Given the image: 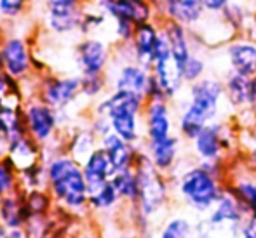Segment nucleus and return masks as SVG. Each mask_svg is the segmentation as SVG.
Listing matches in <instances>:
<instances>
[{
  "instance_id": "obj_1",
  "label": "nucleus",
  "mask_w": 256,
  "mask_h": 238,
  "mask_svg": "<svg viewBox=\"0 0 256 238\" xmlns=\"http://www.w3.org/2000/svg\"><path fill=\"white\" fill-rule=\"evenodd\" d=\"M176 132L185 143H190L212 120H218L226 106L225 84L216 75H206L185 87V96L174 101Z\"/></svg>"
},
{
  "instance_id": "obj_2",
  "label": "nucleus",
  "mask_w": 256,
  "mask_h": 238,
  "mask_svg": "<svg viewBox=\"0 0 256 238\" xmlns=\"http://www.w3.org/2000/svg\"><path fill=\"white\" fill-rule=\"evenodd\" d=\"M169 179L178 204L197 216L208 214L226 190L225 181L216 178L202 162L196 160L182 164Z\"/></svg>"
},
{
  "instance_id": "obj_3",
  "label": "nucleus",
  "mask_w": 256,
  "mask_h": 238,
  "mask_svg": "<svg viewBox=\"0 0 256 238\" xmlns=\"http://www.w3.org/2000/svg\"><path fill=\"white\" fill-rule=\"evenodd\" d=\"M146 99L140 94L128 91H112L110 94L100 101L96 113L110 118L112 132L124 141L143 146L145 131H143V108Z\"/></svg>"
},
{
  "instance_id": "obj_4",
  "label": "nucleus",
  "mask_w": 256,
  "mask_h": 238,
  "mask_svg": "<svg viewBox=\"0 0 256 238\" xmlns=\"http://www.w3.org/2000/svg\"><path fill=\"white\" fill-rule=\"evenodd\" d=\"M134 171L138 178V200L132 204V207L150 221H155L166 214L174 197L171 179L154 167L143 148L136 158Z\"/></svg>"
},
{
  "instance_id": "obj_5",
  "label": "nucleus",
  "mask_w": 256,
  "mask_h": 238,
  "mask_svg": "<svg viewBox=\"0 0 256 238\" xmlns=\"http://www.w3.org/2000/svg\"><path fill=\"white\" fill-rule=\"evenodd\" d=\"M190 153L196 162L232 160L242 151L240 129L234 120L218 118L208 125L188 143Z\"/></svg>"
},
{
  "instance_id": "obj_6",
  "label": "nucleus",
  "mask_w": 256,
  "mask_h": 238,
  "mask_svg": "<svg viewBox=\"0 0 256 238\" xmlns=\"http://www.w3.org/2000/svg\"><path fill=\"white\" fill-rule=\"evenodd\" d=\"M48 179L56 200L70 209H80L89 204V188L84 169L75 158H54L48 167Z\"/></svg>"
},
{
  "instance_id": "obj_7",
  "label": "nucleus",
  "mask_w": 256,
  "mask_h": 238,
  "mask_svg": "<svg viewBox=\"0 0 256 238\" xmlns=\"http://www.w3.org/2000/svg\"><path fill=\"white\" fill-rule=\"evenodd\" d=\"M152 75L157 78V82L162 85L168 99L172 101V103L183 94V91H185V87H186L185 80H183L182 68L178 66V63H176L174 57H172L169 44L164 38V35H162V31H160V38H158V44H157V50H155Z\"/></svg>"
},
{
  "instance_id": "obj_8",
  "label": "nucleus",
  "mask_w": 256,
  "mask_h": 238,
  "mask_svg": "<svg viewBox=\"0 0 256 238\" xmlns=\"http://www.w3.org/2000/svg\"><path fill=\"white\" fill-rule=\"evenodd\" d=\"M145 141H160L176 134V111L172 101H146L143 108Z\"/></svg>"
},
{
  "instance_id": "obj_9",
  "label": "nucleus",
  "mask_w": 256,
  "mask_h": 238,
  "mask_svg": "<svg viewBox=\"0 0 256 238\" xmlns=\"http://www.w3.org/2000/svg\"><path fill=\"white\" fill-rule=\"evenodd\" d=\"M183 143L185 141L176 132L160 141H145L142 148L154 167L171 178L183 164Z\"/></svg>"
},
{
  "instance_id": "obj_10",
  "label": "nucleus",
  "mask_w": 256,
  "mask_h": 238,
  "mask_svg": "<svg viewBox=\"0 0 256 238\" xmlns=\"http://www.w3.org/2000/svg\"><path fill=\"white\" fill-rule=\"evenodd\" d=\"M237 157L232 158V169H230L228 181H226V190L240 202V205L246 209L248 216L256 218V172L251 171L244 158L239 162Z\"/></svg>"
},
{
  "instance_id": "obj_11",
  "label": "nucleus",
  "mask_w": 256,
  "mask_h": 238,
  "mask_svg": "<svg viewBox=\"0 0 256 238\" xmlns=\"http://www.w3.org/2000/svg\"><path fill=\"white\" fill-rule=\"evenodd\" d=\"M96 7L114 21H129L132 24L157 19L150 0H96Z\"/></svg>"
},
{
  "instance_id": "obj_12",
  "label": "nucleus",
  "mask_w": 256,
  "mask_h": 238,
  "mask_svg": "<svg viewBox=\"0 0 256 238\" xmlns=\"http://www.w3.org/2000/svg\"><path fill=\"white\" fill-rule=\"evenodd\" d=\"M223 56L230 71L256 77V40L246 35H236L223 45Z\"/></svg>"
},
{
  "instance_id": "obj_13",
  "label": "nucleus",
  "mask_w": 256,
  "mask_h": 238,
  "mask_svg": "<svg viewBox=\"0 0 256 238\" xmlns=\"http://www.w3.org/2000/svg\"><path fill=\"white\" fill-rule=\"evenodd\" d=\"M117 70L112 80V87L115 91H128L132 94H140L145 97L146 87L152 78V70L142 66L134 59H117Z\"/></svg>"
},
{
  "instance_id": "obj_14",
  "label": "nucleus",
  "mask_w": 256,
  "mask_h": 238,
  "mask_svg": "<svg viewBox=\"0 0 256 238\" xmlns=\"http://www.w3.org/2000/svg\"><path fill=\"white\" fill-rule=\"evenodd\" d=\"M84 10L80 0H49L48 2V24L56 33H70L80 28Z\"/></svg>"
},
{
  "instance_id": "obj_15",
  "label": "nucleus",
  "mask_w": 256,
  "mask_h": 238,
  "mask_svg": "<svg viewBox=\"0 0 256 238\" xmlns=\"http://www.w3.org/2000/svg\"><path fill=\"white\" fill-rule=\"evenodd\" d=\"M223 84H225V99L226 106L234 113H242V111H253V77L236 73V71H225L223 75Z\"/></svg>"
},
{
  "instance_id": "obj_16",
  "label": "nucleus",
  "mask_w": 256,
  "mask_h": 238,
  "mask_svg": "<svg viewBox=\"0 0 256 238\" xmlns=\"http://www.w3.org/2000/svg\"><path fill=\"white\" fill-rule=\"evenodd\" d=\"M158 38H160V21L158 19L142 23L136 26L134 37L131 40L132 57H134L136 63L152 70Z\"/></svg>"
},
{
  "instance_id": "obj_17",
  "label": "nucleus",
  "mask_w": 256,
  "mask_h": 238,
  "mask_svg": "<svg viewBox=\"0 0 256 238\" xmlns=\"http://www.w3.org/2000/svg\"><path fill=\"white\" fill-rule=\"evenodd\" d=\"M160 31L166 40H168L174 61L178 63L180 68H183V64L186 63V59L192 56V52L197 47L194 31L171 19L160 21Z\"/></svg>"
},
{
  "instance_id": "obj_18",
  "label": "nucleus",
  "mask_w": 256,
  "mask_h": 238,
  "mask_svg": "<svg viewBox=\"0 0 256 238\" xmlns=\"http://www.w3.org/2000/svg\"><path fill=\"white\" fill-rule=\"evenodd\" d=\"M206 16L208 12L202 5V0H164L158 21L171 19L190 30H196Z\"/></svg>"
},
{
  "instance_id": "obj_19",
  "label": "nucleus",
  "mask_w": 256,
  "mask_h": 238,
  "mask_svg": "<svg viewBox=\"0 0 256 238\" xmlns=\"http://www.w3.org/2000/svg\"><path fill=\"white\" fill-rule=\"evenodd\" d=\"M77 63L82 75L103 73L110 64V47L100 38H86L77 45Z\"/></svg>"
},
{
  "instance_id": "obj_20",
  "label": "nucleus",
  "mask_w": 256,
  "mask_h": 238,
  "mask_svg": "<svg viewBox=\"0 0 256 238\" xmlns=\"http://www.w3.org/2000/svg\"><path fill=\"white\" fill-rule=\"evenodd\" d=\"M100 146L106 151L115 172L122 171V169L134 167L136 158H138V153L142 150V146H134V144L124 141L115 132H110L103 139H100Z\"/></svg>"
},
{
  "instance_id": "obj_21",
  "label": "nucleus",
  "mask_w": 256,
  "mask_h": 238,
  "mask_svg": "<svg viewBox=\"0 0 256 238\" xmlns=\"http://www.w3.org/2000/svg\"><path fill=\"white\" fill-rule=\"evenodd\" d=\"M80 94V77L51 78L44 87V103L54 110L68 106Z\"/></svg>"
},
{
  "instance_id": "obj_22",
  "label": "nucleus",
  "mask_w": 256,
  "mask_h": 238,
  "mask_svg": "<svg viewBox=\"0 0 256 238\" xmlns=\"http://www.w3.org/2000/svg\"><path fill=\"white\" fill-rule=\"evenodd\" d=\"M82 169H84V176H86V181H88L89 193L98 190L104 183H108L112 179V176L115 174L114 165H112L106 151H104L102 146L96 148V150L89 155L88 160L82 164Z\"/></svg>"
},
{
  "instance_id": "obj_23",
  "label": "nucleus",
  "mask_w": 256,
  "mask_h": 238,
  "mask_svg": "<svg viewBox=\"0 0 256 238\" xmlns=\"http://www.w3.org/2000/svg\"><path fill=\"white\" fill-rule=\"evenodd\" d=\"M2 61L4 68L12 77H21L30 68V50L24 40L21 38H7L2 45Z\"/></svg>"
},
{
  "instance_id": "obj_24",
  "label": "nucleus",
  "mask_w": 256,
  "mask_h": 238,
  "mask_svg": "<svg viewBox=\"0 0 256 238\" xmlns=\"http://www.w3.org/2000/svg\"><path fill=\"white\" fill-rule=\"evenodd\" d=\"M26 122L32 136L37 141H46L51 138L56 127V113L49 104H32L26 110Z\"/></svg>"
},
{
  "instance_id": "obj_25",
  "label": "nucleus",
  "mask_w": 256,
  "mask_h": 238,
  "mask_svg": "<svg viewBox=\"0 0 256 238\" xmlns=\"http://www.w3.org/2000/svg\"><path fill=\"white\" fill-rule=\"evenodd\" d=\"M242 225L228 221H212L208 216H199L194 228L197 238H240Z\"/></svg>"
},
{
  "instance_id": "obj_26",
  "label": "nucleus",
  "mask_w": 256,
  "mask_h": 238,
  "mask_svg": "<svg viewBox=\"0 0 256 238\" xmlns=\"http://www.w3.org/2000/svg\"><path fill=\"white\" fill-rule=\"evenodd\" d=\"M251 2L250 0H232L220 14L222 19L230 26L236 35H242L251 21Z\"/></svg>"
},
{
  "instance_id": "obj_27",
  "label": "nucleus",
  "mask_w": 256,
  "mask_h": 238,
  "mask_svg": "<svg viewBox=\"0 0 256 238\" xmlns=\"http://www.w3.org/2000/svg\"><path fill=\"white\" fill-rule=\"evenodd\" d=\"M194 228L196 221H192L190 216L176 212L164 219L155 238H192Z\"/></svg>"
},
{
  "instance_id": "obj_28",
  "label": "nucleus",
  "mask_w": 256,
  "mask_h": 238,
  "mask_svg": "<svg viewBox=\"0 0 256 238\" xmlns=\"http://www.w3.org/2000/svg\"><path fill=\"white\" fill-rule=\"evenodd\" d=\"M37 155L38 150L35 148V144L30 139L24 138V136L18 138L16 141L9 143V158L12 160L14 167L21 169V171L37 164Z\"/></svg>"
},
{
  "instance_id": "obj_29",
  "label": "nucleus",
  "mask_w": 256,
  "mask_h": 238,
  "mask_svg": "<svg viewBox=\"0 0 256 238\" xmlns=\"http://www.w3.org/2000/svg\"><path fill=\"white\" fill-rule=\"evenodd\" d=\"M110 181L115 186V190H117L120 200L128 202L131 205L136 204V200H138V178H136L134 167L117 171L112 176Z\"/></svg>"
},
{
  "instance_id": "obj_30",
  "label": "nucleus",
  "mask_w": 256,
  "mask_h": 238,
  "mask_svg": "<svg viewBox=\"0 0 256 238\" xmlns=\"http://www.w3.org/2000/svg\"><path fill=\"white\" fill-rule=\"evenodd\" d=\"M194 37H196V35H194ZM196 44H197L196 50H194L192 56L186 59V63L183 64V68H182L183 80H185L186 85L194 84V82L200 80V78L208 75L209 63H208V57H206V50H204L206 47L197 38H196Z\"/></svg>"
},
{
  "instance_id": "obj_31",
  "label": "nucleus",
  "mask_w": 256,
  "mask_h": 238,
  "mask_svg": "<svg viewBox=\"0 0 256 238\" xmlns=\"http://www.w3.org/2000/svg\"><path fill=\"white\" fill-rule=\"evenodd\" d=\"M23 134V127H21V120L16 113V108L0 104V139L6 141L7 144L16 141Z\"/></svg>"
},
{
  "instance_id": "obj_32",
  "label": "nucleus",
  "mask_w": 256,
  "mask_h": 238,
  "mask_svg": "<svg viewBox=\"0 0 256 238\" xmlns=\"http://www.w3.org/2000/svg\"><path fill=\"white\" fill-rule=\"evenodd\" d=\"M120 197H118L115 186L112 185V181L104 183L103 186H100L98 190L91 191L89 193V205L96 211H108V209H114L118 204Z\"/></svg>"
},
{
  "instance_id": "obj_33",
  "label": "nucleus",
  "mask_w": 256,
  "mask_h": 238,
  "mask_svg": "<svg viewBox=\"0 0 256 238\" xmlns=\"http://www.w3.org/2000/svg\"><path fill=\"white\" fill-rule=\"evenodd\" d=\"M24 207L14 197H4L0 200V219L6 228H20L24 221Z\"/></svg>"
},
{
  "instance_id": "obj_34",
  "label": "nucleus",
  "mask_w": 256,
  "mask_h": 238,
  "mask_svg": "<svg viewBox=\"0 0 256 238\" xmlns=\"http://www.w3.org/2000/svg\"><path fill=\"white\" fill-rule=\"evenodd\" d=\"M96 139L98 136L92 131H82L75 136L74 143H72V153H74V158L77 162H82L84 164L88 160V157L96 150Z\"/></svg>"
},
{
  "instance_id": "obj_35",
  "label": "nucleus",
  "mask_w": 256,
  "mask_h": 238,
  "mask_svg": "<svg viewBox=\"0 0 256 238\" xmlns=\"http://www.w3.org/2000/svg\"><path fill=\"white\" fill-rule=\"evenodd\" d=\"M20 101V89H18L14 77L9 73H0V104L16 108Z\"/></svg>"
},
{
  "instance_id": "obj_36",
  "label": "nucleus",
  "mask_w": 256,
  "mask_h": 238,
  "mask_svg": "<svg viewBox=\"0 0 256 238\" xmlns=\"http://www.w3.org/2000/svg\"><path fill=\"white\" fill-rule=\"evenodd\" d=\"M106 87V78L103 73H92V75H82L80 77V94L88 97L100 96Z\"/></svg>"
},
{
  "instance_id": "obj_37",
  "label": "nucleus",
  "mask_w": 256,
  "mask_h": 238,
  "mask_svg": "<svg viewBox=\"0 0 256 238\" xmlns=\"http://www.w3.org/2000/svg\"><path fill=\"white\" fill-rule=\"evenodd\" d=\"M12 167L14 164L9 157L6 160H0V197H6L14 186Z\"/></svg>"
},
{
  "instance_id": "obj_38",
  "label": "nucleus",
  "mask_w": 256,
  "mask_h": 238,
  "mask_svg": "<svg viewBox=\"0 0 256 238\" xmlns=\"http://www.w3.org/2000/svg\"><path fill=\"white\" fill-rule=\"evenodd\" d=\"M134 30H136V24L129 23V21H114V31H115V37H117L118 44H129L134 37Z\"/></svg>"
},
{
  "instance_id": "obj_39",
  "label": "nucleus",
  "mask_w": 256,
  "mask_h": 238,
  "mask_svg": "<svg viewBox=\"0 0 256 238\" xmlns=\"http://www.w3.org/2000/svg\"><path fill=\"white\" fill-rule=\"evenodd\" d=\"M49 207V200L42 191H34V193L28 195V200H26V209L30 214H38L40 216L46 209Z\"/></svg>"
},
{
  "instance_id": "obj_40",
  "label": "nucleus",
  "mask_w": 256,
  "mask_h": 238,
  "mask_svg": "<svg viewBox=\"0 0 256 238\" xmlns=\"http://www.w3.org/2000/svg\"><path fill=\"white\" fill-rule=\"evenodd\" d=\"M26 0H0V14L6 17H16L23 12Z\"/></svg>"
},
{
  "instance_id": "obj_41",
  "label": "nucleus",
  "mask_w": 256,
  "mask_h": 238,
  "mask_svg": "<svg viewBox=\"0 0 256 238\" xmlns=\"http://www.w3.org/2000/svg\"><path fill=\"white\" fill-rule=\"evenodd\" d=\"M145 99L146 101H164L168 99V96H166L164 89H162V85L157 82V78L152 75V78H150V84L148 87H146V94H145ZM169 101V99H168Z\"/></svg>"
},
{
  "instance_id": "obj_42",
  "label": "nucleus",
  "mask_w": 256,
  "mask_h": 238,
  "mask_svg": "<svg viewBox=\"0 0 256 238\" xmlns=\"http://www.w3.org/2000/svg\"><path fill=\"white\" fill-rule=\"evenodd\" d=\"M240 143H244V150H256V120L250 129L240 132Z\"/></svg>"
},
{
  "instance_id": "obj_43",
  "label": "nucleus",
  "mask_w": 256,
  "mask_h": 238,
  "mask_svg": "<svg viewBox=\"0 0 256 238\" xmlns=\"http://www.w3.org/2000/svg\"><path fill=\"white\" fill-rule=\"evenodd\" d=\"M232 0H202V5L208 14H222Z\"/></svg>"
},
{
  "instance_id": "obj_44",
  "label": "nucleus",
  "mask_w": 256,
  "mask_h": 238,
  "mask_svg": "<svg viewBox=\"0 0 256 238\" xmlns=\"http://www.w3.org/2000/svg\"><path fill=\"white\" fill-rule=\"evenodd\" d=\"M240 238H256V218L254 216H248V219L244 221Z\"/></svg>"
},
{
  "instance_id": "obj_45",
  "label": "nucleus",
  "mask_w": 256,
  "mask_h": 238,
  "mask_svg": "<svg viewBox=\"0 0 256 238\" xmlns=\"http://www.w3.org/2000/svg\"><path fill=\"white\" fill-rule=\"evenodd\" d=\"M250 2H251V10H253V14H251V21L242 35H246V37L256 40V0H250Z\"/></svg>"
},
{
  "instance_id": "obj_46",
  "label": "nucleus",
  "mask_w": 256,
  "mask_h": 238,
  "mask_svg": "<svg viewBox=\"0 0 256 238\" xmlns=\"http://www.w3.org/2000/svg\"><path fill=\"white\" fill-rule=\"evenodd\" d=\"M244 160L251 171L256 172V150H244Z\"/></svg>"
},
{
  "instance_id": "obj_47",
  "label": "nucleus",
  "mask_w": 256,
  "mask_h": 238,
  "mask_svg": "<svg viewBox=\"0 0 256 238\" xmlns=\"http://www.w3.org/2000/svg\"><path fill=\"white\" fill-rule=\"evenodd\" d=\"M4 238H24V235H23V232H21L20 228H7Z\"/></svg>"
},
{
  "instance_id": "obj_48",
  "label": "nucleus",
  "mask_w": 256,
  "mask_h": 238,
  "mask_svg": "<svg viewBox=\"0 0 256 238\" xmlns=\"http://www.w3.org/2000/svg\"><path fill=\"white\" fill-rule=\"evenodd\" d=\"M0 66H4V61H2V52H0Z\"/></svg>"
},
{
  "instance_id": "obj_49",
  "label": "nucleus",
  "mask_w": 256,
  "mask_h": 238,
  "mask_svg": "<svg viewBox=\"0 0 256 238\" xmlns=\"http://www.w3.org/2000/svg\"><path fill=\"white\" fill-rule=\"evenodd\" d=\"M192 238H197V237H196V235H194V237H192Z\"/></svg>"
},
{
  "instance_id": "obj_50",
  "label": "nucleus",
  "mask_w": 256,
  "mask_h": 238,
  "mask_svg": "<svg viewBox=\"0 0 256 238\" xmlns=\"http://www.w3.org/2000/svg\"><path fill=\"white\" fill-rule=\"evenodd\" d=\"M0 238H4V237H0Z\"/></svg>"
},
{
  "instance_id": "obj_51",
  "label": "nucleus",
  "mask_w": 256,
  "mask_h": 238,
  "mask_svg": "<svg viewBox=\"0 0 256 238\" xmlns=\"http://www.w3.org/2000/svg\"><path fill=\"white\" fill-rule=\"evenodd\" d=\"M48 2H49V0H48Z\"/></svg>"
}]
</instances>
